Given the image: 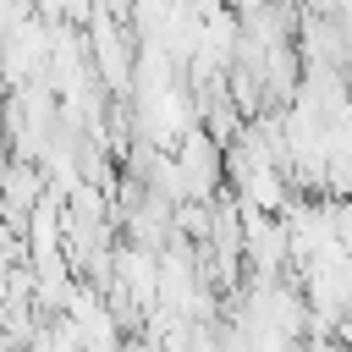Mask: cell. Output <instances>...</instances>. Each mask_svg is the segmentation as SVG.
<instances>
[{"label": "cell", "instance_id": "cell-1", "mask_svg": "<svg viewBox=\"0 0 352 352\" xmlns=\"http://www.w3.org/2000/svg\"><path fill=\"white\" fill-rule=\"evenodd\" d=\"M94 11H99V0H66V6H60V22L82 33V28L94 22Z\"/></svg>", "mask_w": 352, "mask_h": 352}, {"label": "cell", "instance_id": "cell-2", "mask_svg": "<svg viewBox=\"0 0 352 352\" xmlns=\"http://www.w3.org/2000/svg\"><path fill=\"white\" fill-rule=\"evenodd\" d=\"M336 341H341V346H352V302L336 314Z\"/></svg>", "mask_w": 352, "mask_h": 352}, {"label": "cell", "instance_id": "cell-3", "mask_svg": "<svg viewBox=\"0 0 352 352\" xmlns=\"http://www.w3.org/2000/svg\"><path fill=\"white\" fill-rule=\"evenodd\" d=\"M60 6H66V0H33V11H38L44 22H60Z\"/></svg>", "mask_w": 352, "mask_h": 352}, {"label": "cell", "instance_id": "cell-4", "mask_svg": "<svg viewBox=\"0 0 352 352\" xmlns=\"http://www.w3.org/2000/svg\"><path fill=\"white\" fill-rule=\"evenodd\" d=\"M226 6H231L236 16H248V11H253V6H264V0H226Z\"/></svg>", "mask_w": 352, "mask_h": 352}]
</instances>
